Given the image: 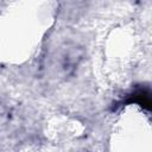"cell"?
<instances>
[{"mask_svg": "<svg viewBox=\"0 0 152 152\" xmlns=\"http://www.w3.org/2000/svg\"><path fill=\"white\" fill-rule=\"evenodd\" d=\"M4 112H5V106L0 102V114H4Z\"/></svg>", "mask_w": 152, "mask_h": 152, "instance_id": "cell-1", "label": "cell"}]
</instances>
